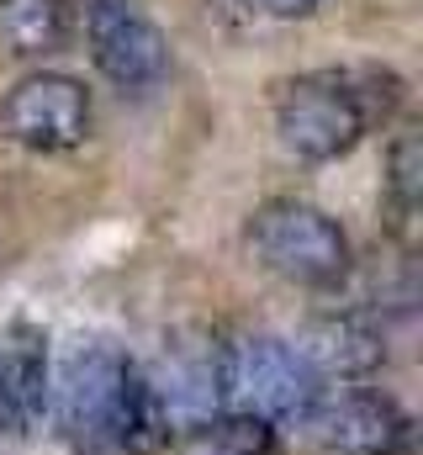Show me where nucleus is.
I'll list each match as a JSON object with an SVG mask.
<instances>
[{
  "mask_svg": "<svg viewBox=\"0 0 423 455\" xmlns=\"http://www.w3.org/2000/svg\"><path fill=\"white\" fill-rule=\"evenodd\" d=\"M48 408L75 455H154L170 445V419L143 365L106 339L64 349L48 376Z\"/></svg>",
  "mask_w": 423,
  "mask_h": 455,
  "instance_id": "f257e3e1",
  "label": "nucleus"
},
{
  "mask_svg": "<svg viewBox=\"0 0 423 455\" xmlns=\"http://www.w3.org/2000/svg\"><path fill=\"white\" fill-rule=\"evenodd\" d=\"M403 101V80L392 69H313L281 85L275 96V132L297 159H339L360 143L371 122H387Z\"/></svg>",
  "mask_w": 423,
  "mask_h": 455,
  "instance_id": "f03ea898",
  "label": "nucleus"
},
{
  "mask_svg": "<svg viewBox=\"0 0 423 455\" xmlns=\"http://www.w3.org/2000/svg\"><path fill=\"white\" fill-rule=\"evenodd\" d=\"M323 397L307 360L275 334H238L217 349V408L259 419L270 429H297Z\"/></svg>",
  "mask_w": 423,
  "mask_h": 455,
  "instance_id": "7ed1b4c3",
  "label": "nucleus"
},
{
  "mask_svg": "<svg viewBox=\"0 0 423 455\" xmlns=\"http://www.w3.org/2000/svg\"><path fill=\"white\" fill-rule=\"evenodd\" d=\"M249 243L265 270L297 286H333L349 270V238L328 212L307 202H265L249 223Z\"/></svg>",
  "mask_w": 423,
  "mask_h": 455,
  "instance_id": "20e7f679",
  "label": "nucleus"
},
{
  "mask_svg": "<svg viewBox=\"0 0 423 455\" xmlns=\"http://www.w3.org/2000/svg\"><path fill=\"white\" fill-rule=\"evenodd\" d=\"M302 455H397L408 440V419L387 392H333L317 397L307 419L297 424Z\"/></svg>",
  "mask_w": 423,
  "mask_h": 455,
  "instance_id": "39448f33",
  "label": "nucleus"
},
{
  "mask_svg": "<svg viewBox=\"0 0 423 455\" xmlns=\"http://www.w3.org/2000/svg\"><path fill=\"white\" fill-rule=\"evenodd\" d=\"M85 37L96 69L116 91L143 96L170 75V43L138 11V0H85Z\"/></svg>",
  "mask_w": 423,
  "mask_h": 455,
  "instance_id": "423d86ee",
  "label": "nucleus"
},
{
  "mask_svg": "<svg viewBox=\"0 0 423 455\" xmlns=\"http://www.w3.org/2000/svg\"><path fill=\"white\" fill-rule=\"evenodd\" d=\"M0 127H5L21 148H37V154L75 148V143H85V132H91V96H85V85L69 80V75H27V80L5 96Z\"/></svg>",
  "mask_w": 423,
  "mask_h": 455,
  "instance_id": "0eeeda50",
  "label": "nucleus"
},
{
  "mask_svg": "<svg viewBox=\"0 0 423 455\" xmlns=\"http://www.w3.org/2000/svg\"><path fill=\"white\" fill-rule=\"evenodd\" d=\"M48 413V344L32 323L0 329V445L27 440Z\"/></svg>",
  "mask_w": 423,
  "mask_h": 455,
  "instance_id": "6e6552de",
  "label": "nucleus"
},
{
  "mask_svg": "<svg viewBox=\"0 0 423 455\" xmlns=\"http://www.w3.org/2000/svg\"><path fill=\"white\" fill-rule=\"evenodd\" d=\"M217 349L222 344L207 339V334H180L175 344H164L154 371L143 365V376H148V387L170 419V435L217 413Z\"/></svg>",
  "mask_w": 423,
  "mask_h": 455,
  "instance_id": "1a4fd4ad",
  "label": "nucleus"
},
{
  "mask_svg": "<svg viewBox=\"0 0 423 455\" xmlns=\"http://www.w3.org/2000/svg\"><path fill=\"white\" fill-rule=\"evenodd\" d=\"M291 349L307 360V371L317 381H360V376H371L387 360L381 334L365 318H355V313H323V318H313Z\"/></svg>",
  "mask_w": 423,
  "mask_h": 455,
  "instance_id": "9d476101",
  "label": "nucleus"
},
{
  "mask_svg": "<svg viewBox=\"0 0 423 455\" xmlns=\"http://www.w3.org/2000/svg\"><path fill=\"white\" fill-rule=\"evenodd\" d=\"M69 32V0H0V43L16 59L59 53Z\"/></svg>",
  "mask_w": 423,
  "mask_h": 455,
  "instance_id": "9b49d317",
  "label": "nucleus"
},
{
  "mask_svg": "<svg viewBox=\"0 0 423 455\" xmlns=\"http://www.w3.org/2000/svg\"><path fill=\"white\" fill-rule=\"evenodd\" d=\"M175 455H275V429L243 413H212L175 435Z\"/></svg>",
  "mask_w": 423,
  "mask_h": 455,
  "instance_id": "f8f14e48",
  "label": "nucleus"
},
{
  "mask_svg": "<svg viewBox=\"0 0 423 455\" xmlns=\"http://www.w3.org/2000/svg\"><path fill=\"white\" fill-rule=\"evenodd\" d=\"M387 196L397 207V218H413L423 202V138L419 127L397 132L392 154H387Z\"/></svg>",
  "mask_w": 423,
  "mask_h": 455,
  "instance_id": "ddd939ff",
  "label": "nucleus"
},
{
  "mask_svg": "<svg viewBox=\"0 0 423 455\" xmlns=\"http://www.w3.org/2000/svg\"><path fill=\"white\" fill-rule=\"evenodd\" d=\"M243 5H254V11H265L275 21H297V16L317 11V0H243Z\"/></svg>",
  "mask_w": 423,
  "mask_h": 455,
  "instance_id": "4468645a",
  "label": "nucleus"
}]
</instances>
